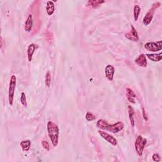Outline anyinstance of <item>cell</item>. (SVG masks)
<instances>
[{
  "mask_svg": "<svg viewBox=\"0 0 162 162\" xmlns=\"http://www.w3.org/2000/svg\"><path fill=\"white\" fill-rule=\"evenodd\" d=\"M99 134H100V136L103 138V139L106 141L110 144H111L113 146H116L117 144V141L113 136L110 135L108 132H106L104 131H101V130H99Z\"/></svg>",
  "mask_w": 162,
  "mask_h": 162,
  "instance_id": "obj_7",
  "label": "cell"
},
{
  "mask_svg": "<svg viewBox=\"0 0 162 162\" xmlns=\"http://www.w3.org/2000/svg\"><path fill=\"white\" fill-rule=\"evenodd\" d=\"M20 145H21L23 151H29L30 149V145H31V141L30 140L22 141V142H21Z\"/></svg>",
  "mask_w": 162,
  "mask_h": 162,
  "instance_id": "obj_16",
  "label": "cell"
},
{
  "mask_svg": "<svg viewBox=\"0 0 162 162\" xmlns=\"http://www.w3.org/2000/svg\"><path fill=\"white\" fill-rule=\"evenodd\" d=\"M146 56H147L150 60L157 62H160L162 59V53H160L159 54H147Z\"/></svg>",
  "mask_w": 162,
  "mask_h": 162,
  "instance_id": "obj_15",
  "label": "cell"
},
{
  "mask_svg": "<svg viewBox=\"0 0 162 162\" xmlns=\"http://www.w3.org/2000/svg\"><path fill=\"white\" fill-rule=\"evenodd\" d=\"M51 74H50V72H49V71H48V72H47V73H46V74L45 83H46V86L48 87V88L51 85Z\"/></svg>",
  "mask_w": 162,
  "mask_h": 162,
  "instance_id": "obj_20",
  "label": "cell"
},
{
  "mask_svg": "<svg viewBox=\"0 0 162 162\" xmlns=\"http://www.w3.org/2000/svg\"><path fill=\"white\" fill-rule=\"evenodd\" d=\"M160 6V3L159 2H156L155 4H153V7L148 11V12L146 14L143 20V23L144 25L147 26L151 22L155 10L157 8H158Z\"/></svg>",
  "mask_w": 162,
  "mask_h": 162,
  "instance_id": "obj_5",
  "label": "cell"
},
{
  "mask_svg": "<svg viewBox=\"0 0 162 162\" xmlns=\"http://www.w3.org/2000/svg\"><path fill=\"white\" fill-rule=\"evenodd\" d=\"M17 77L14 75H12L10 78L9 89H8V101L10 106H12L13 103V98L15 95V91L16 88Z\"/></svg>",
  "mask_w": 162,
  "mask_h": 162,
  "instance_id": "obj_3",
  "label": "cell"
},
{
  "mask_svg": "<svg viewBox=\"0 0 162 162\" xmlns=\"http://www.w3.org/2000/svg\"><path fill=\"white\" fill-rule=\"evenodd\" d=\"M141 12V8L139 5H135L134 7V19L135 21H137L139 16V13Z\"/></svg>",
  "mask_w": 162,
  "mask_h": 162,
  "instance_id": "obj_18",
  "label": "cell"
},
{
  "mask_svg": "<svg viewBox=\"0 0 162 162\" xmlns=\"http://www.w3.org/2000/svg\"><path fill=\"white\" fill-rule=\"evenodd\" d=\"M135 64L141 67H143V68L147 66L148 63L146 55L144 54H141L135 60Z\"/></svg>",
  "mask_w": 162,
  "mask_h": 162,
  "instance_id": "obj_10",
  "label": "cell"
},
{
  "mask_svg": "<svg viewBox=\"0 0 162 162\" xmlns=\"http://www.w3.org/2000/svg\"><path fill=\"white\" fill-rule=\"evenodd\" d=\"M153 160L154 161H156V162H158L161 160V157L160 156L158 155V154L157 153H155L154 155H153Z\"/></svg>",
  "mask_w": 162,
  "mask_h": 162,
  "instance_id": "obj_24",
  "label": "cell"
},
{
  "mask_svg": "<svg viewBox=\"0 0 162 162\" xmlns=\"http://www.w3.org/2000/svg\"><path fill=\"white\" fill-rule=\"evenodd\" d=\"M105 1H100V0H90L88 1V5L93 8H96L101 5L102 3H104Z\"/></svg>",
  "mask_w": 162,
  "mask_h": 162,
  "instance_id": "obj_19",
  "label": "cell"
},
{
  "mask_svg": "<svg viewBox=\"0 0 162 162\" xmlns=\"http://www.w3.org/2000/svg\"><path fill=\"white\" fill-rule=\"evenodd\" d=\"M47 130L51 143L53 146L56 147L58 144L59 140V128L58 125L52 121H49L47 124Z\"/></svg>",
  "mask_w": 162,
  "mask_h": 162,
  "instance_id": "obj_2",
  "label": "cell"
},
{
  "mask_svg": "<svg viewBox=\"0 0 162 162\" xmlns=\"http://www.w3.org/2000/svg\"><path fill=\"white\" fill-rule=\"evenodd\" d=\"M35 45L33 44V43L30 44L28 46V48H27V57H28V60L30 62L33 60V57L35 52Z\"/></svg>",
  "mask_w": 162,
  "mask_h": 162,
  "instance_id": "obj_13",
  "label": "cell"
},
{
  "mask_svg": "<svg viewBox=\"0 0 162 162\" xmlns=\"http://www.w3.org/2000/svg\"><path fill=\"white\" fill-rule=\"evenodd\" d=\"M115 74V68L111 65H108L105 67V76L107 79L110 81H112L113 79Z\"/></svg>",
  "mask_w": 162,
  "mask_h": 162,
  "instance_id": "obj_9",
  "label": "cell"
},
{
  "mask_svg": "<svg viewBox=\"0 0 162 162\" xmlns=\"http://www.w3.org/2000/svg\"><path fill=\"white\" fill-rule=\"evenodd\" d=\"M21 103L22 104V105H23V106H25V107H26V106H27L26 96H25V94L24 93H22V94H21Z\"/></svg>",
  "mask_w": 162,
  "mask_h": 162,
  "instance_id": "obj_21",
  "label": "cell"
},
{
  "mask_svg": "<svg viewBox=\"0 0 162 162\" xmlns=\"http://www.w3.org/2000/svg\"><path fill=\"white\" fill-rule=\"evenodd\" d=\"M41 144H42L43 148H44L46 150H47V151H49V150H50V144H49V143H48V142H47L46 141H42Z\"/></svg>",
  "mask_w": 162,
  "mask_h": 162,
  "instance_id": "obj_23",
  "label": "cell"
},
{
  "mask_svg": "<svg viewBox=\"0 0 162 162\" xmlns=\"http://www.w3.org/2000/svg\"><path fill=\"white\" fill-rule=\"evenodd\" d=\"M125 36L126 38L130 41H133L135 42H137L139 41V35H138V33H137V30H136L135 27H134L132 25H131V30L130 32L125 34Z\"/></svg>",
  "mask_w": 162,
  "mask_h": 162,
  "instance_id": "obj_8",
  "label": "cell"
},
{
  "mask_svg": "<svg viewBox=\"0 0 162 162\" xmlns=\"http://www.w3.org/2000/svg\"><path fill=\"white\" fill-rule=\"evenodd\" d=\"M126 96H127V100L130 103H135L136 95L131 89L130 88L126 89Z\"/></svg>",
  "mask_w": 162,
  "mask_h": 162,
  "instance_id": "obj_12",
  "label": "cell"
},
{
  "mask_svg": "<svg viewBox=\"0 0 162 162\" xmlns=\"http://www.w3.org/2000/svg\"><path fill=\"white\" fill-rule=\"evenodd\" d=\"M33 15L32 14H29L28 17H27L24 26V29L27 33H29L32 30L33 26Z\"/></svg>",
  "mask_w": 162,
  "mask_h": 162,
  "instance_id": "obj_11",
  "label": "cell"
},
{
  "mask_svg": "<svg viewBox=\"0 0 162 162\" xmlns=\"http://www.w3.org/2000/svg\"><path fill=\"white\" fill-rule=\"evenodd\" d=\"M147 143V139L141 136H138L135 143V149L137 153L139 156H142L143 154V151L145 145Z\"/></svg>",
  "mask_w": 162,
  "mask_h": 162,
  "instance_id": "obj_4",
  "label": "cell"
},
{
  "mask_svg": "<svg viewBox=\"0 0 162 162\" xmlns=\"http://www.w3.org/2000/svg\"><path fill=\"white\" fill-rule=\"evenodd\" d=\"M144 48L149 51L152 52H156L158 51H160L162 49L161 41L158 42H148L144 45Z\"/></svg>",
  "mask_w": 162,
  "mask_h": 162,
  "instance_id": "obj_6",
  "label": "cell"
},
{
  "mask_svg": "<svg viewBox=\"0 0 162 162\" xmlns=\"http://www.w3.org/2000/svg\"><path fill=\"white\" fill-rule=\"evenodd\" d=\"M54 3L52 1H47L46 3V11L48 15L51 16L52 15L54 12Z\"/></svg>",
  "mask_w": 162,
  "mask_h": 162,
  "instance_id": "obj_14",
  "label": "cell"
},
{
  "mask_svg": "<svg viewBox=\"0 0 162 162\" xmlns=\"http://www.w3.org/2000/svg\"><path fill=\"white\" fill-rule=\"evenodd\" d=\"M86 118L88 121H93L95 120L96 117L91 112H88L86 115Z\"/></svg>",
  "mask_w": 162,
  "mask_h": 162,
  "instance_id": "obj_22",
  "label": "cell"
},
{
  "mask_svg": "<svg viewBox=\"0 0 162 162\" xmlns=\"http://www.w3.org/2000/svg\"><path fill=\"white\" fill-rule=\"evenodd\" d=\"M128 112H129V119L130 121V124H131L132 127H134L135 125V120H134V109L131 106H128Z\"/></svg>",
  "mask_w": 162,
  "mask_h": 162,
  "instance_id": "obj_17",
  "label": "cell"
},
{
  "mask_svg": "<svg viewBox=\"0 0 162 162\" xmlns=\"http://www.w3.org/2000/svg\"><path fill=\"white\" fill-rule=\"evenodd\" d=\"M96 126L101 130H106L112 133H117L124 129V125L122 122H118L116 124L110 125L106 120L100 119L97 122Z\"/></svg>",
  "mask_w": 162,
  "mask_h": 162,
  "instance_id": "obj_1",
  "label": "cell"
},
{
  "mask_svg": "<svg viewBox=\"0 0 162 162\" xmlns=\"http://www.w3.org/2000/svg\"><path fill=\"white\" fill-rule=\"evenodd\" d=\"M143 118L145 121H147L148 120V117H147V115H146V111L144 108H143Z\"/></svg>",
  "mask_w": 162,
  "mask_h": 162,
  "instance_id": "obj_25",
  "label": "cell"
}]
</instances>
